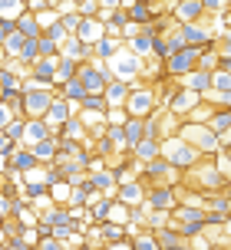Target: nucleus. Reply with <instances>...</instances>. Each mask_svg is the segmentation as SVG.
<instances>
[{"label":"nucleus","instance_id":"obj_49","mask_svg":"<svg viewBox=\"0 0 231 250\" xmlns=\"http://www.w3.org/2000/svg\"><path fill=\"white\" fill-rule=\"evenodd\" d=\"M37 250H66V244H63V240H56V237H43Z\"/></svg>","mask_w":231,"mask_h":250},{"label":"nucleus","instance_id":"obj_14","mask_svg":"<svg viewBox=\"0 0 231 250\" xmlns=\"http://www.w3.org/2000/svg\"><path fill=\"white\" fill-rule=\"evenodd\" d=\"M3 165H10V168H17V171H23V175H26V171H33V168L40 165V158L33 155V148H30V145H20L10 158H3Z\"/></svg>","mask_w":231,"mask_h":250},{"label":"nucleus","instance_id":"obj_9","mask_svg":"<svg viewBox=\"0 0 231 250\" xmlns=\"http://www.w3.org/2000/svg\"><path fill=\"white\" fill-rule=\"evenodd\" d=\"M172 17H175L179 26H185V23H202L208 17V10H205L202 0H179V7L172 10Z\"/></svg>","mask_w":231,"mask_h":250},{"label":"nucleus","instance_id":"obj_26","mask_svg":"<svg viewBox=\"0 0 231 250\" xmlns=\"http://www.w3.org/2000/svg\"><path fill=\"white\" fill-rule=\"evenodd\" d=\"M142 208H145V230H162V227L172 224V211H159L149 204H142Z\"/></svg>","mask_w":231,"mask_h":250},{"label":"nucleus","instance_id":"obj_18","mask_svg":"<svg viewBox=\"0 0 231 250\" xmlns=\"http://www.w3.org/2000/svg\"><path fill=\"white\" fill-rule=\"evenodd\" d=\"M132 155L139 158V165L155 162V158H162V138H142L139 145L132 148Z\"/></svg>","mask_w":231,"mask_h":250},{"label":"nucleus","instance_id":"obj_41","mask_svg":"<svg viewBox=\"0 0 231 250\" xmlns=\"http://www.w3.org/2000/svg\"><path fill=\"white\" fill-rule=\"evenodd\" d=\"M3 135L17 138V142H20V145H23V138H26V119H23V115H20V119H13V122L7 125V132H3Z\"/></svg>","mask_w":231,"mask_h":250},{"label":"nucleus","instance_id":"obj_59","mask_svg":"<svg viewBox=\"0 0 231 250\" xmlns=\"http://www.w3.org/2000/svg\"><path fill=\"white\" fill-rule=\"evenodd\" d=\"M79 250H96V247H92V244H86V247H79Z\"/></svg>","mask_w":231,"mask_h":250},{"label":"nucleus","instance_id":"obj_47","mask_svg":"<svg viewBox=\"0 0 231 250\" xmlns=\"http://www.w3.org/2000/svg\"><path fill=\"white\" fill-rule=\"evenodd\" d=\"M13 119H20V115L13 112V109L7 105V102H3V105H0V132H7V125H10Z\"/></svg>","mask_w":231,"mask_h":250},{"label":"nucleus","instance_id":"obj_54","mask_svg":"<svg viewBox=\"0 0 231 250\" xmlns=\"http://www.w3.org/2000/svg\"><path fill=\"white\" fill-rule=\"evenodd\" d=\"M106 250H136V247H132V240H119V244H109Z\"/></svg>","mask_w":231,"mask_h":250},{"label":"nucleus","instance_id":"obj_8","mask_svg":"<svg viewBox=\"0 0 231 250\" xmlns=\"http://www.w3.org/2000/svg\"><path fill=\"white\" fill-rule=\"evenodd\" d=\"M145 204L159 208V211H175L179 208V191H175V185H152L149 194H145Z\"/></svg>","mask_w":231,"mask_h":250},{"label":"nucleus","instance_id":"obj_34","mask_svg":"<svg viewBox=\"0 0 231 250\" xmlns=\"http://www.w3.org/2000/svg\"><path fill=\"white\" fill-rule=\"evenodd\" d=\"M103 234H106V247H109V244H119V240H132L129 237V227L126 224H113V221L103 224Z\"/></svg>","mask_w":231,"mask_h":250},{"label":"nucleus","instance_id":"obj_31","mask_svg":"<svg viewBox=\"0 0 231 250\" xmlns=\"http://www.w3.org/2000/svg\"><path fill=\"white\" fill-rule=\"evenodd\" d=\"M132 214H136V208H129L126 201L116 198V201H113V211H109V221H113V224H126V227H129Z\"/></svg>","mask_w":231,"mask_h":250},{"label":"nucleus","instance_id":"obj_28","mask_svg":"<svg viewBox=\"0 0 231 250\" xmlns=\"http://www.w3.org/2000/svg\"><path fill=\"white\" fill-rule=\"evenodd\" d=\"M23 221L20 217H3V227H0V244H7V240H17L23 237Z\"/></svg>","mask_w":231,"mask_h":250},{"label":"nucleus","instance_id":"obj_10","mask_svg":"<svg viewBox=\"0 0 231 250\" xmlns=\"http://www.w3.org/2000/svg\"><path fill=\"white\" fill-rule=\"evenodd\" d=\"M92 191L96 194H106V198H116L119 194V178H116L113 168H99V171H90Z\"/></svg>","mask_w":231,"mask_h":250},{"label":"nucleus","instance_id":"obj_45","mask_svg":"<svg viewBox=\"0 0 231 250\" xmlns=\"http://www.w3.org/2000/svg\"><path fill=\"white\" fill-rule=\"evenodd\" d=\"M228 217H231V211H208L205 214L208 227H225V224H228Z\"/></svg>","mask_w":231,"mask_h":250},{"label":"nucleus","instance_id":"obj_44","mask_svg":"<svg viewBox=\"0 0 231 250\" xmlns=\"http://www.w3.org/2000/svg\"><path fill=\"white\" fill-rule=\"evenodd\" d=\"M17 148H20V142L0 132V162H3V158H10V155H13V151H17Z\"/></svg>","mask_w":231,"mask_h":250},{"label":"nucleus","instance_id":"obj_22","mask_svg":"<svg viewBox=\"0 0 231 250\" xmlns=\"http://www.w3.org/2000/svg\"><path fill=\"white\" fill-rule=\"evenodd\" d=\"M129 17H132V23L149 26L155 17H159V10H155V3H142V0H132V7H129Z\"/></svg>","mask_w":231,"mask_h":250},{"label":"nucleus","instance_id":"obj_37","mask_svg":"<svg viewBox=\"0 0 231 250\" xmlns=\"http://www.w3.org/2000/svg\"><path fill=\"white\" fill-rule=\"evenodd\" d=\"M218 66H221V50H202L198 69H208V73H215Z\"/></svg>","mask_w":231,"mask_h":250},{"label":"nucleus","instance_id":"obj_56","mask_svg":"<svg viewBox=\"0 0 231 250\" xmlns=\"http://www.w3.org/2000/svg\"><path fill=\"white\" fill-rule=\"evenodd\" d=\"M221 26H225V30H231V10L225 13V17H221Z\"/></svg>","mask_w":231,"mask_h":250},{"label":"nucleus","instance_id":"obj_50","mask_svg":"<svg viewBox=\"0 0 231 250\" xmlns=\"http://www.w3.org/2000/svg\"><path fill=\"white\" fill-rule=\"evenodd\" d=\"M53 3L50 0H26V10L30 13H43V10H50Z\"/></svg>","mask_w":231,"mask_h":250},{"label":"nucleus","instance_id":"obj_2","mask_svg":"<svg viewBox=\"0 0 231 250\" xmlns=\"http://www.w3.org/2000/svg\"><path fill=\"white\" fill-rule=\"evenodd\" d=\"M145 66H149V60L139 56L136 50H129V46H122V50L109 60V69L116 73V79H129V83L139 79V76H145Z\"/></svg>","mask_w":231,"mask_h":250},{"label":"nucleus","instance_id":"obj_38","mask_svg":"<svg viewBox=\"0 0 231 250\" xmlns=\"http://www.w3.org/2000/svg\"><path fill=\"white\" fill-rule=\"evenodd\" d=\"M132 115H129V109L126 105H109V112H106V122L109 125H126Z\"/></svg>","mask_w":231,"mask_h":250},{"label":"nucleus","instance_id":"obj_51","mask_svg":"<svg viewBox=\"0 0 231 250\" xmlns=\"http://www.w3.org/2000/svg\"><path fill=\"white\" fill-rule=\"evenodd\" d=\"M0 217H13V198L0 194Z\"/></svg>","mask_w":231,"mask_h":250},{"label":"nucleus","instance_id":"obj_23","mask_svg":"<svg viewBox=\"0 0 231 250\" xmlns=\"http://www.w3.org/2000/svg\"><path fill=\"white\" fill-rule=\"evenodd\" d=\"M56 135H60V138H79V142H86V138H90V128H86V122H83L79 115H73L69 122H63L60 128H56Z\"/></svg>","mask_w":231,"mask_h":250},{"label":"nucleus","instance_id":"obj_15","mask_svg":"<svg viewBox=\"0 0 231 250\" xmlns=\"http://www.w3.org/2000/svg\"><path fill=\"white\" fill-rule=\"evenodd\" d=\"M185 89H192V92H211V86H215V73H208V69H195V73H188L185 79H179Z\"/></svg>","mask_w":231,"mask_h":250},{"label":"nucleus","instance_id":"obj_3","mask_svg":"<svg viewBox=\"0 0 231 250\" xmlns=\"http://www.w3.org/2000/svg\"><path fill=\"white\" fill-rule=\"evenodd\" d=\"M126 109L132 119H149V115H155L159 109H162V99H159V89L155 86H139L132 89V96H129Z\"/></svg>","mask_w":231,"mask_h":250},{"label":"nucleus","instance_id":"obj_58","mask_svg":"<svg viewBox=\"0 0 231 250\" xmlns=\"http://www.w3.org/2000/svg\"><path fill=\"white\" fill-rule=\"evenodd\" d=\"M211 250H231V244H211Z\"/></svg>","mask_w":231,"mask_h":250},{"label":"nucleus","instance_id":"obj_11","mask_svg":"<svg viewBox=\"0 0 231 250\" xmlns=\"http://www.w3.org/2000/svg\"><path fill=\"white\" fill-rule=\"evenodd\" d=\"M76 37L83 40V43L96 46L103 37H109V23H106V20H99V17H90V20H83V26H79Z\"/></svg>","mask_w":231,"mask_h":250},{"label":"nucleus","instance_id":"obj_16","mask_svg":"<svg viewBox=\"0 0 231 250\" xmlns=\"http://www.w3.org/2000/svg\"><path fill=\"white\" fill-rule=\"evenodd\" d=\"M56 135V128H53L46 119H26V138L23 145H37V142H43V138Z\"/></svg>","mask_w":231,"mask_h":250},{"label":"nucleus","instance_id":"obj_46","mask_svg":"<svg viewBox=\"0 0 231 250\" xmlns=\"http://www.w3.org/2000/svg\"><path fill=\"white\" fill-rule=\"evenodd\" d=\"M23 194L30 198V204H33L37 198H43V194H50V188H46V185H23Z\"/></svg>","mask_w":231,"mask_h":250},{"label":"nucleus","instance_id":"obj_5","mask_svg":"<svg viewBox=\"0 0 231 250\" xmlns=\"http://www.w3.org/2000/svg\"><path fill=\"white\" fill-rule=\"evenodd\" d=\"M198 60H202V46H185V50H175L168 56V73L175 76V79H185L188 73L198 69Z\"/></svg>","mask_w":231,"mask_h":250},{"label":"nucleus","instance_id":"obj_35","mask_svg":"<svg viewBox=\"0 0 231 250\" xmlns=\"http://www.w3.org/2000/svg\"><path fill=\"white\" fill-rule=\"evenodd\" d=\"M172 224L179 227V230H182V234H185L188 240H195V237H205V234H208V221H185V224L172 221Z\"/></svg>","mask_w":231,"mask_h":250},{"label":"nucleus","instance_id":"obj_25","mask_svg":"<svg viewBox=\"0 0 231 250\" xmlns=\"http://www.w3.org/2000/svg\"><path fill=\"white\" fill-rule=\"evenodd\" d=\"M126 46H129V50H136L139 56H145V60H149V56H152V50H155V33H149V30L142 26V33H139V37L126 40Z\"/></svg>","mask_w":231,"mask_h":250},{"label":"nucleus","instance_id":"obj_20","mask_svg":"<svg viewBox=\"0 0 231 250\" xmlns=\"http://www.w3.org/2000/svg\"><path fill=\"white\" fill-rule=\"evenodd\" d=\"M122 46H126V37H103L96 46H92V53H96V60H106V62H109L116 53L122 50Z\"/></svg>","mask_w":231,"mask_h":250},{"label":"nucleus","instance_id":"obj_40","mask_svg":"<svg viewBox=\"0 0 231 250\" xmlns=\"http://www.w3.org/2000/svg\"><path fill=\"white\" fill-rule=\"evenodd\" d=\"M50 194H53V201H56V204H69L73 185H69V181H60V185H53V188H50Z\"/></svg>","mask_w":231,"mask_h":250},{"label":"nucleus","instance_id":"obj_6","mask_svg":"<svg viewBox=\"0 0 231 250\" xmlns=\"http://www.w3.org/2000/svg\"><path fill=\"white\" fill-rule=\"evenodd\" d=\"M26 96V119H46V112H50L53 99H56V89L53 86H40L33 89V92H23Z\"/></svg>","mask_w":231,"mask_h":250},{"label":"nucleus","instance_id":"obj_33","mask_svg":"<svg viewBox=\"0 0 231 250\" xmlns=\"http://www.w3.org/2000/svg\"><path fill=\"white\" fill-rule=\"evenodd\" d=\"M132 247L136 250H162V240H159L155 230H142V234L132 237Z\"/></svg>","mask_w":231,"mask_h":250},{"label":"nucleus","instance_id":"obj_39","mask_svg":"<svg viewBox=\"0 0 231 250\" xmlns=\"http://www.w3.org/2000/svg\"><path fill=\"white\" fill-rule=\"evenodd\" d=\"M211 128L215 132H225V128H231V109H215V115H211Z\"/></svg>","mask_w":231,"mask_h":250},{"label":"nucleus","instance_id":"obj_30","mask_svg":"<svg viewBox=\"0 0 231 250\" xmlns=\"http://www.w3.org/2000/svg\"><path fill=\"white\" fill-rule=\"evenodd\" d=\"M83 112H99V115L109 112V99H106V92H90V96L83 99Z\"/></svg>","mask_w":231,"mask_h":250},{"label":"nucleus","instance_id":"obj_48","mask_svg":"<svg viewBox=\"0 0 231 250\" xmlns=\"http://www.w3.org/2000/svg\"><path fill=\"white\" fill-rule=\"evenodd\" d=\"M13 33H17V20H3L0 17V43H7Z\"/></svg>","mask_w":231,"mask_h":250},{"label":"nucleus","instance_id":"obj_53","mask_svg":"<svg viewBox=\"0 0 231 250\" xmlns=\"http://www.w3.org/2000/svg\"><path fill=\"white\" fill-rule=\"evenodd\" d=\"M218 135H221V148L231 151V128H225V132H218Z\"/></svg>","mask_w":231,"mask_h":250},{"label":"nucleus","instance_id":"obj_19","mask_svg":"<svg viewBox=\"0 0 231 250\" xmlns=\"http://www.w3.org/2000/svg\"><path fill=\"white\" fill-rule=\"evenodd\" d=\"M60 56H73V60H79V62H86V60H96V53H92V46L90 43H83L79 37H69L63 43V53Z\"/></svg>","mask_w":231,"mask_h":250},{"label":"nucleus","instance_id":"obj_32","mask_svg":"<svg viewBox=\"0 0 231 250\" xmlns=\"http://www.w3.org/2000/svg\"><path fill=\"white\" fill-rule=\"evenodd\" d=\"M126 138H129V151H132L142 138H145V119H129L126 122Z\"/></svg>","mask_w":231,"mask_h":250},{"label":"nucleus","instance_id":"obj_1","mask_svg":"<svg viewBox=\"0 0 231 250\" xmlns=\"http://www.w3.org/2000/svg\"><path fill=\"white\" fill-rule=\"evenodd\" d=\"M162 158H165L172 168H179V171H192V168H198L202 165V151L195 148L192 142H185L182 135H168L162 138Z\"/></svg>","mask_w":231,"mask_h":250},{"label":"nucleus","instance_id":"obj_21","mask_svg":"<svg viewBox=\"0 0 231 250\" xmlns=\"http://www.w3.org/2000/svg\"><path fill=\"white\" fill-rule=\"evenodd\" d=\"M129 96H132L129 79H113V83L106 86V99H109V105H126Z\"/></svg>","mask_w":231,"mask_h":250},{"label":"nucleus","instance_id":"obj_55","mask_svg":"<svg viewBox=\"0 0 231 250\" xmlns=\"http://www.w3.org/2000/svg\"><path fill=\"white\" fill-rule=\"evenodd\" d=\"M218 69H225V73H231V53H221V66Z\"/></svg>","mask_w":231,"mask_h":250},{"label":"nucleus","instance_id":"obj_57","mask_svg":"<svg viewBox=\"0 0 231 250\" xmlns=\"http://www.w3.org/2000/svg\"><path fill=\"white\" fill-rule=\"evenodd\" d=\"M221 230H225V237H228V240H231V217H228V224L221 227Z\"/></svg>","mask_w":231,"mask_h":250},{"label":"nucleus","instance_id":"obj_60","mask_svg":"<svg viewBox=\"0 0 231 250\" xmlns=\"http://www.w3.org/2000/svg\"><path fill=\"white\" fill-rule=\"evenodd\" d=\"M185 250H192V247H185Z\"/></svg>","mask_w":231,"mask_h":250},{"label":"nucleus","instance_id":"obj_4","mask_svg":"<svg viewBox=\"0 0 231 250\" xmlns=\"http://www.w3.org/2000/svg\"><path fill=\"white\" fill-rule=\"evenodd\" d=\"M188 175L195 178V188L205 191V194H215V191H225V188H228V178L221 175V168L215 162H202L198 168H192Z\"/></svg>","mask_w":231,"mask_h":250},{"label":"nucleus","instance_id":"obj_36","mask_svg":"<svg viewBox=\"0 0 231 250\" xmlns=\"http://www.w3.org/2000/svg\"><path fill=\"white\" fill-rule=\"evenodd\" d=\"M26 13V0H0V17L3 20H17Z\"/></svg>","mask_w":231,"mask_h":250},{"label":"nucleus","instance_id":"obj_29","mask_svg":"<svg viewBox=\"0 0 231 250\" xmlns=\"http://www.w3.org/2000/svg\"><path fill=\"white\" fill-rule=\"evenodd\" d=\"M92 151H96L99 158H113V155H119V145H116L113 135L106 132V135H96V138H92Z\"/></svg>","mask_w":231,"mask_h":250},{"label":"nucleus","instance_id":"obj_43","mask_svg":"<svg viewBox=\"0 0 231 250\" xmlns=\"http://www.w3.org/2000/svg\"><path fill=\"white\" fill-rule=\"evenodd\" d=\"M46 37H50V40H56V43L63 46V43H66V40H69V37H73V33H69V30H66V26H63V20H56V23H53L50 30H46Z\"/></svg>","mask_w":231,"mask_h":250},{"label":"nucleus","instance_id":"obj_17","mask_svg":"<svg viewBox=\"0 0 231 250\" xmlns=\"http://www.w3.org/2000/svg\"><path fill=\"white\" fill-rule=\"evenodd\" d=\"M30 148H33V155L40 158V165H53L60 158V138L50 135V138H43V142H37V145H30Z\"/></svg>","mask_w":231,"mask_h":250},{"label":"nucleus","instance_id":"obj_52","mask_svg":"<svg viewBox=\"0 0 231 250\" xmlns=\"http://www.w3.org/2000/svg\"><path fill=\"white\" fill-rule=\"evenodd\" d=\"M103 3V10H119V7H126V0H99Z\"/></svg>","mask_w":231,"mask_h":250},{"label":"nucleus","instance_id":"obj_24","mask_svg":"<svg viewBox=\"0 0 231 250\" xmlns=\"http://www.w3.org/2000/svg\"><path fill=\"white\" fill-rule=\"evenodd\" d=\"M17 30H20L23 37H30V40L43 37V23H40V17H37V13H30V10H26L23 17H17Z\"/></svg>","mask_w":231,"mask_h":250},{"label":"nucleus","instance_id":"obj_27","mask_svg":"<svg viewBox=\"0 0 231 250\" xmlns=\"http://www.w3.org/2000/svg\"><path fill=\"white\" fill-rule=\"evenodd\" d=\"M56 96H66L69 102H83L86 96H90V89L83 86V79H69V83H63V89H56Z\"/></svg>","mask_w":231,"mask_h":250},{"label":"nucleus","instance_id":"obj_12","mask_svg":"<svg viewBox=\"0 0 231 250\" xmlns=\"http://www.w3.org/2000/svg\"><path fill=\"white\" fill-rule=\"evenodd\" d=\"M145 194H149V188H145L139 178H136V181H126V185H119V194H116V198L126 201L129 208H142V204H145Z\"/></svg>","mask_w":231,"mask_h":250},{"label":"nucleus","instance_id":"obj_13","mask_svg":"<svg viewBox=\"0 0 231 250\" xmlns=\"http://www.w3.org/2000/svg\"><path fill=\"white\" fill-rule=\"evenodd\" d=\"M56 66H60V56H40V60L30 66V76H37L40 83L53 86V83H56Z\"/></svg>","mask_w":231,"mask_h":250},{"label":"nucleus","instance_id":"obj_7","mask_svg":"<svg viewBox=\"0 0 231 250\" xmlns=\"http://www.w3.org/2000/svg\"><path fill=\"white\" fill-rule=\"evenodd\" d=\"M202 102H205V96H202V92H192V89H185L179 83V89H175V92H172V99H168V112H175L182 122H185V119H188V112H192V109H198Z\"/></svg>","mask_w":231,"mask_h":250},{"label":"nucleus","instance_id":"obj_42","mask_svg":"<svg viewBox=\"0 0 231 250\" xmlns=\"http://www.w3.org/2000/svg\"><path fill=\"white\" fill-rule=\"evenodd\" d=\"M202 3H205L208 17H225L231 10V0H202Z\"/></svg>","mask_w":231,"mask_h":250}]
</instances>
